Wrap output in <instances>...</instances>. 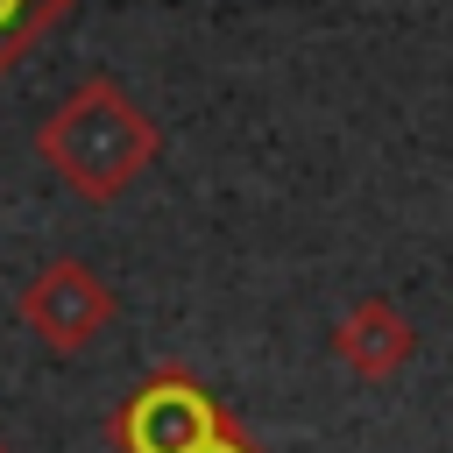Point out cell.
Wrapping results in <instances>:
<instances>
[{
    "mask_svg": "<svg viewBox=\"0 0 453 453\" xmlns=\"http://www.w3.org/2000/svg\"><path fill=\"white\" fill-rule=\"evenodd\" d=\"M35 156H42V170H50L71 198L113 205V198L163 156V134H156V120H149L113 78H85V85H71V92L42 113Z\"/></svg>",
    "mask_w": 453,
    "mask_h": 453,
    "instance_id": "obj_1",
    "label": "cell"
},
{
    "mask_svg": "<svg viewBox=\"0 0 453 453\" xmlns=\"http://www.w3.org/2000/svg\"><path fill=\"white\" fill-rule=\"evenodd\" d=\"M234 411L205 389L191 361H156L113 411H106V446L113 453H191L205 446Z\"/></svg>",
    "mask_w": 453,
    "mask_h": 453,
    "instance_id": "obj_2",
    "label": "cell"
},
{
    "mask_svg": "<svg viewBox=\"0 0 453 453\" xmlns=\"http://www.w3.org/2000/svg\"><path fill=\"white\" fill-rule=\"evenodd\" d=\"M14 319L28 326V340H35L42 354L71 361V354H85V347L120 319V297H113V283H106L92 262L57 255V262H42V269L21 283Z\"/></svg>",
    "mask_w": 453,
    "mask_h": 453,
    "instance_id": "obj_3",
    "label": "cell"
},
{
    "mask_svg": "<svg viewBox=\"0 0 453 453\" xmlns=\"http://www.w3.org/2000/svg\"><path fill=\"white\" fill-rule=\"evenodd\" d=\"M418 354V326L389 304V297H354L340 319H333V361L354 375V382H389L403 375Z\"/></svg>",
    "mask_w": 453,
    "mask_h": 453,
    "instance_id": "obj_4",
    "label": "cell"
},
{
    "mask_svg": "<svg viewBox=\"0 0 453 453\" xmlns=\"http://www.w3.org/2000/svg\"><path fill=\"white\" fill-rule=\"evenodd\" d=\"M71 7H78V0H0V78H7L50 28H64Z\"/></svg>",
    "mask_w": 453,
    "mask_h": 453,
    "instance_id": "obj_5",
    "label": "cell"
},
{
    "mask_svg": "<svg viewBox=\"0 0 453 453\" xmlns=\"http://www.w3.org/2000/svg\"><path fill=\"white\" fill-rule=\"evenodd\" d=\"M191 453H269V446H262V439H255V432H248L241 418H226V425H219V432H212L205 446H191Z\"/></svg>",
    "mask_w": 453,
    "mask_h": 453,
    "instance_id": "obj_6",
    "label": "cell"
},
{
    "mask_svg": "<svg viewBox=\"0 0 453 453\" xmlns=\"http://www.w3.org/2000/svg\"><path fill=\"white\" fill-rule=\"evenodd\" d=\"M0 453H14V446H7V439H0Z\"/></svg>",
    "mask_w": 453,
    "mask_h": 453,
    "instance_id": "obj_7",
    "label": "cell"
}]
</instances>
